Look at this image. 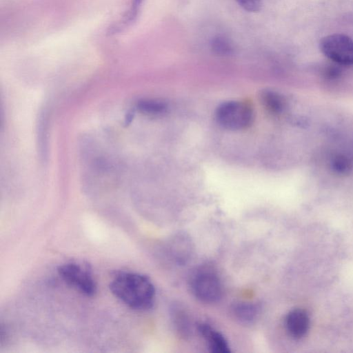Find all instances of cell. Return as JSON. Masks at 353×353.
Masks as SVG:
<instances>
[{
  "instance_id": "obj_1",
  "label": "cell",
  "mask_w": 353,
  "mask_h": 353,
  "mask_svg": "<svg viewBox=\"0 0 353 353\" xmlns=\"http://www.w3.org/2000/svg\"><path fill=\"white\" fill-rule=\"evenodd\" d=\"M110 290L114 296L132 309L147 310L154 305V286L150 279L143 274L119 272L110 281Z\"/></svg>"
},
{
  "instance_id": "obj_2",
  "label": "cell",
  "mask_w": 353,
  "mask_h": 353,
  "mask_svg": "<svg viewBox=\"0 0 353 353\" xmlns=\"http://www.w3.org/2000/svg\"><path fill=\"white\" fill-rule=\"evenodd\" d=\"M189 285L192 294L202 302L215 303L222 297L221 279L211 267L203 266L194 270L190 276Z\"/></svg>"
},
{
  "instance_id": "obj_3",
  "label": "cell",
  "mask_w": 353,
  "mask_h": 353,
  "mask_svg": "<svg viewBox=\"0 0 353 353\" xmlns=\"http://www.w3.org/2000/svg\"><path fill=\"white\" fill-rule=\"evenodd\" d=\"M216 119L223 128L229 130H242L252 123L254 113L247 103L230 101L221 103L216 110Z\"/></svg>"
},
{
  "instance_id": "obj_4",
  "label": "cell",
  "mask_w": 353,
  "mask_h": 353,
  "mask_svg": "<svg viewBox=\"0 0 353 353\" xmlns=\"http://www.w3.org/2000/svg\"><path fill=\"white\" fill-rule=\"evenodd\" d=\"M57 272L65 283L81 294L92 296L96 293L97 285L88 267L70 262L60 265Z\"/></svg>"
},
{
  "instance_id": "obj_5",
  "label": "cell",
  "mask_w": 353,
  "mask_h": 353,
  "mask_svg": "<svg viewBox=\"0 0 353 353\" xmlns=\"http://www.w3.org/2000/svg\"><path fill=\"white\" fill-rule=\"evenodd\" d=\"M322 53L339 65H353V40L343 34H330L322 38L319 43Z\"/></svg>"
},
{
  "instance_id": "obj_6",
  "label": "cell",
  "mask_w": 353,
  "mask_h": 353,
  "mask_svg": "<svg viewBox=\"0 0 353 353\" xmlns=\"http://www.w3.org/2000/svg\"><path fill=\"white\" fill-rule=\"evenodd\" d=\"M285 326L289 335L299 339L305 336L310 327V317L303 309L296 308L290 311L285 316Z\"/></svg>"
},
{
  "instance_id": "obj_7",
  "label": "cell",
  "mask_w": 353,
  "mask_h": 353,
  "mask_svg": "<svg viewBox=\"0 0 353 353\" xmlns=\"http://www.w3.org/2000/svg\"><path fill=\"white\" fill-rule=\"evenodd\" d=\"M170 254L178 264H185L191 258L192 244L189 236L178 234L172 237L169 246Z\"/></svg>"
},
{
  "instance_id": "obj_8",
  "label": "cell",
  "mask_w": 353,
  "mask_h": 353,
  "mask_svg": "<svg viewBox=\"0 0 353 353\" xmlns=\"http://www.w3.org/2000/svg\"><path fill=\"white\" fill-rule=\"evenodd\" d=\"M197 327L199 332L206 341L211 352H230L228 341L222 334L207 323H199Z\"/></svg>"
},
{
  "instance_id": "obj_9",
  "label": "cell",
  "mask_w": 353,
  "mask_h": 353,
  "mask_svg": "<svg viewBox=\"0 0 353 353\" xmlns=\"http://www.w3.org/2000/svg\"><path fill=\"white\" fill-rule=\"evenodd\" d=\"M260 312L258 304L248 301H237L232 304L231 312L235 319L242 323H252Z\"/></svg>"
},
{
  "instance_id": "obj_10",
  "label": "cell",
  "mask_w": 353,
  "mask_h": 353,
  "mask_svg": "<svg viewBox=\"0 0 353 353\" xmlns=\"http://www.w3.org/2000/svg\"><path fill=\"white\" fill-rule=\"evenodd\" d=\"M172 321L179 334L184 337L191 334V323L186 312L180 307L174 306L172 312Z\"/></svg>"
},
{
  "instance_id": "obj_11",
  "label": "cell",
  "mask_w": 353,
  "mask_h": 353,
  "mask_svg": "<svg viewBox=\"0 0 353 353\" xmlns=\"http://www.w3.org/2000/svg\"><path fill=\"white\" fill-rule=\"evenodd\" d=\"M261 101L263 105L271 113H281L285 107V101L278 93L266 90L261 92Z\"/></svg>"
},
{
  "instance_id": "obj_12",
  "label": "cell",
  "mask_w": 353,
  "mask_h": 353,
  "mask_svg": "<svg viewBox=\"0 0 353 353\" xmlns=\"http://www.w3.org/2000/svg\"><path fill=\"white\" fill-rule=\"evenodd\" d=\"M139 110L147 114L159 115L165 113L167 110V105L158 100H143L138 103Z\"/></svg>"
},
{
  "instance_id": "obj_13",
  "label": "cell",
  "mask_w": 353,
  "mask_h": 353,
  "mask_svg": "<svg viewBox=\"0 0 353 353\" xmlns=\"http://www.w3.org/2000/svg\"><path fill=\"white\" fill-rule=\"evenodd\" d=\"M333 170L340 174H347L353 168L352 160L346 155L339 154L334 157L331 163Z\"/></svg>"
},
{
  "instance_id": "obj_14",
  "label": "cell",
  "mask_w": 353,
  "mask_h": 353,
  "mask_svg": "<svg viewBox=\"0 0 353 353\" xmlns=\"http://www.w3.org/2000/svg\"><path fill=\"white\" fill-rule=\"evenodd\" d=\"M239 5L245 10L250 12H256L260 10L262 6V0H236Z\"/></svg>"
},
{
  "instance_id": "obj_15",
  "label": "cell",
  "mask_w": 353,
  "mask_h": 353,
  "mask_svg": "<svg viewBox=\"0 0 353 353\" xmlns=\"http://www.w3.org/2000/svg\"><path fill=\"white\" fill-rule=\"evenodd\" d=\"M142 1L143 0H132L131 8L128 14L125 17L124 21L122 22V26L128 25L134 21Z\"/></svg>"
},
{
  "instance_id": "obj_16",
  "label": "cell",
  "mask_w": 353,
  "mask_h": 353,
  "mask_svg": "<svg viewBox=\"0 0 353 353\" xmlns=\"http://www.w3.org/2000/svg\"><path fill=\"white\" fill-rule=\"evenodd\" d=\"M213 49L216 53L221 54H229L232 50L229 43L219 38H217L214 41Z\"/></svg>"
}]
</instances>
